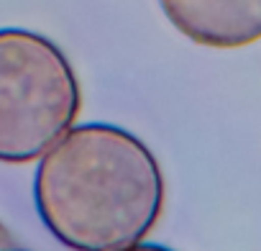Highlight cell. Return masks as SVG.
Instances as JSON below:
<instances>
[{
    "label": "cell",
    "mask_w": 261,
    "mask_h": 251,
    "mask_svg": "<svg viewBox=\"0 0 261 251\" xmlns=\"http://www.w3.org/2000/svg\"><path fill=\"white\" fill-rule=\"evenodd\" d=\"M34 200L49 233L72 251L141 243L164 208V174L149 146L110 123H82L39 159Z\"/></svg>",
    "instance_id": "6da1fadb"
},
{
    "label": "cell",
    "mask_w": 261,
    "mask_h": 251,
    "mask_svg": "<svg viewBox=\"0 0 261 251\" xmlns=\"http://www.w3.org/2000/svg\"><path fill=\"white\" fill-rule=\"evenodd\" d=\"M80 113L69 59L44 36L0 29V162L41 159Z\"/></svg>",
    "instance_id": "7a4b0ae2"
},
{
    "label": "cell",
    "mask_w": 261,
    "mask_h": 251,
    "mask_svg": "<svg viewBox=\"0 0 261 251\" xmlns=\"http://www.w3.org/2000/svg\"><path fill=\"white\" fill-rule=\"evenodd\" d=\"M169 23L190 41L233 49L261 39V0H159Z\"/></svg>",
    "instance_id": "3957f363"
},
{
    "label": "cell",
    "mask_w": 261,
    "mask_h": 251,
    "mask_svg": "<svg viewBox=\"0 0 261 251\" xmlns=\"http://www.w3.org/2000/svg\"><path fill=\"white\" fill-rule=\"evenodd\" d=\"M120 251H172V248L156 246V243H136V246H128V248H120Z\"/></svg>",
    "instance_id": "277c9868"
}]
</instances>
